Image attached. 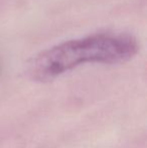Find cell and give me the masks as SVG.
I'll return each instance as SVG.
<instances>
[{
    "label": "cell",
    "mask_w": 147,
    "mask_h": 148,
    "mask_svg": "<svg viewBox=\"0 0 147 148\" xmlns=\"http://www.w3.org/2000/svg\"><path fill=\"white\" fill-rule=\"evenodd\" d=\"M138 51V42L126 33H99L73 39L41 51L26 66V74L37 82H49L88 62L120 64Z\"/></svg>",
    "instance_id": "obj_1"
}]
</instances>
